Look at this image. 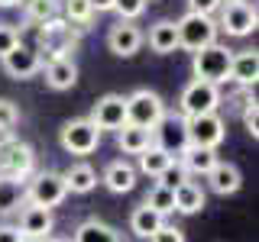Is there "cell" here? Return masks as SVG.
<instances>
[{
	"label": "cell",
	"instance_id": "44dd1931",
	"mask_svg": "<svg viewBox=\"0 0 259 242\" xmlns=\"http://www.w3.org/2000/svg\"><path fill=\"white\" fill-rule=\"evenodd\" d=\"M65 177V188H68V194H91L97 188V171L88 161H75V165H68L62 171Z\"/></svg>",
	"mask_w": 259,
	"mask_h": 242
},
{
	"label": "cell",
	"instance_id": "3957f363",
	"mask_svg": "<svg viewBox=\"0 0 259 242\" xmlns=\"http://www.w3.org/2000/svg\"><path fill=\"white\" fill-rule=\"evenodd\" d=\"M217 107H221V84H210V81L191 78L178 94V113L185 119L201 116V113H214Z\"/></svg>",
	"mask_w": 259,
	"mask_h": 242
},
{
	"label": "cell",
	"instance_id": "ffe728a7",
	"mask_svg": "<svg viewBox=\"0 0 259 242\" xmlns=\"http://www.w3.org/2000/svg\"><path fill=\"white\" fill-rule=\"evenodd\" d=\"M143 42H149V48L156 55H172L178 48V29L175 20H156L149 26V36H143Z\"/></svg>",
	"mask_w": 259,
	"mask_h": 242
},
{
	"label": "cell",
	"instance_id": "5b68a950",
	"mask_svg": "<svg viewBox=\"0 0 259 242\" xmlns=\"http://www.w3.org/2000/svg\"><path fill=\"white\" fill-rule=\"evenodd\" d=\"M178 29V48L185 52H198L210 42H217V20L214 16H201V13H185L182 20H175Z\"/></svg>",
	"mask_w": 259,
	"mask_h": 242
},
{
	"label": "cell",
	"instance_id": "d4e9b609",
	"mask_svg": "<svg viewBox=\"0 0 259 242\" xmlns=\"http://www.w3.org/2000/svg\"><path fill=\"white\" fill-rule=\"evenodd\" d=\"M162 223H165V216H159L156 210H149L146 204H140L133 213H130V232H133L136 239H149Z\"/></svg>",
	"mask_w": 259,
	"mask_h": 242
},
{
	"label": "cell",
	"instance_id": "74e56055",
	"mask_svg": "<svg viewBox=\"0 0 259 242\" xmlns=\"http://www.w3.org/2000/svg\"><path fill=\"white\" fill-rule=\"evenodd\" d=\"M0 242H23L16 226H0Z\"/></svg>",
	"mask_w": 259,
	"mask_h": 242
},
{
	"label": "cell",
	"instance_id": "f546056e",
	"mask_svg": "<svg viewBox=\"0 0 259 242\" xmlns=\"http://www.w3.org/2000/svg\"><path fill=\"white\" fill-rule=\"evenodd\" d=\"M65 16L75 29H88V23L94 20V10L88 0H65Z\"/></svg>",
	"mask_w": 259,
	"mask_h": 242
},
{
	"label": "cell",
	"instance_id": "2e32d148",
	"mask_svg": "<svg viewBox=\"0 0 259 242\" xmlns=\"http://www.w3.org/2000/svg\"><path fill=\"white\" fill-rule=\"evenodd\" d=\"M172 197H175V213H182V216H194V213H201V210L207 207L204 188H201V184H194L191 177L178 184V188L172 191Z\"/></svg>",
	"mask_w": 259,
	"mask_h": 242
},
{
	"label": "cell",
	"instance_id": "30bf717a",
	"mask_svg": "<svg viewBox=\"0 0 259 242\" xmlns=\"http://www.w3.org/2000/svg\"><path fill=\"white\" fill-rule=\"evenodd\" d=\"M152 142L162 145L172 155H182L188 149V129H185V116L182 113H165L159 119V126L152 129Z\"/></svg>",
	"mask_w": 259,
	"mask_h": 242
},
{
	"label": "cell",
	"instance_id": "52a82bcc",
	"mask_svg": "<svg viewBox=\"0 0 259 242\" xmlns=\"http://www.w3.org/2000/svg\"><path fill=\"white\" fill-rule=\"evenodd\" d=\"M185 129H188V145H198V149H217L227 139V123L217 110L201 113V116H188Z\"/></svg>",
	"mask_w": 259,
	"mask_h": 242
},
{
	"label": "cell",
	"instance_id": "9c48e42d",
	"mask_svg": "<svg viewBox=\"0 0 259 242\" xmlns=\"http://www.w3.org/2000/svg\"><path fill=\"white\" fill-rule=\"evenodd\" d=\"M221 20H217V29H224L227 36H249V32L256 29V23H259V13H256V7H249L246 0H233V4H221Z\"/></svg>",
	"mask_w": 259,
	"mask_h": 242
},
{
	"label": "cell",
	"instance_id": "4fadbf2b",
	"mask_svg": "<svg viewBox=\"0 0 259 242\" xmlns=\"http://www.w3.org/2000/svg\"><path fill=\"white\" fill-rule=\"evenodd\" d=\"M20 236L23 239H36V242H42L52 236V229H55V216H52V210H46V207H32V204H23L20 210Z\"/></svg>",
	"mask_w": 259,
	"mask_h": 242
},
{
	"label": "cell",
	"instance_id": "4316f807",
	"mask_svg": "<svg viewBox=\"0 0 259 242\" xmlns=\"http://www.w3.org/2000/svg\"><path fill=\"white\" fill-rule=\"evenodd\" d=\"M23 184H26V181L0 177V216H10L13 210L23 207Z\"/></svg>",
	"mask_w": 259,
	"mask_h": 242
},
{
	"label": "cell",
	"instance_id": "7a4b0ae2",
	"mask_svg": "<svg viewBox=\"0 0 259 242\" xmlns=\"http://www.w3.org/2000/svg\"><path fill=\"white\" fill-rule=\"evenodd\" d=\"M230 58H233V48H227L221 42H210L204 48H198V52H191V71H194V78H201V81L227 84Z\"/></svg>",
	"mask_w": 259,
	"mask_h": 242
},
{
	"label": "cell",
	"instance_id": "e575fe53",
	"mask_svg": "<svg viewBox=\"0 0 259 242\" xmlns=\"http://www.w3.org/2000/svg\"><path fill=\"white\" fill-rule=\"evenodd\" d=\"M20 123V107L13 100H0V129H13Z\"/></svg>",
	"mask_w": 259,
	"mask_h": 242
},
{
	"label": "cell",
	"instance_id": "277c9868",
	"mask_svg": "<svg viewBox=\"0 0 259 242\" xmlns=\"http://www.w3.org/2000/svg\"><path fill=\"white\" fill-rule=\"evenodd\" d=\"M165 113H168L165 100H162L156 91H149V87H136V91L126 97V123H133V126H143V129L152 133Z\"/></svg>",
	"mask_w": 259,
	"mask_h": 242
},
{
	"label": "cell",
	"instance_id": "1f68e13d",
	"mask_svg": "<svg viewBox=\"0 0 259 242\" xmlns=\"http://www.w3.org/2000/svg\"><path fill=\"white\" fill-rule=\"evenodd\" d=\"M156 181L162 184V188H168V191H175L178 188V184H182V181H188V174H185V168H182V161H172V165H168L165 168V171H162L159 177H156Z\"/></svg>",
	"mask_w": 259,
	"mask_h": 242
},
{
	"label": "cell",
	"instance_id": "836d02e7",
	"mask_svg": "<svg viewBox=\"0 0 259 242\" xmlns=\"http://www.w3.org/2000/svg\"><path fill=\"white\" fill-rule=\"evenodd\" d=\"M16 45H20V29L10 26V23H0V58Z\"/></svg>",
	"mask_w": 259,
	"mask_h": 242
},
{
	"label": "cell",
	"instance_id": "d6986e66",
	"mask_svg": "<svg viewBox=\"0 0 259 242\" xmlns=\"http://www.w3.org/2000/svg\"><path fill=\"white\" fill-rule=\"evenodd\" d=\"M42 75H46V84L52 91H71L78 81V65L71 58H55V62L42 65Z\"/></svg>",
	"mask_w": 259,
	"mask_h": 242
},
{
	"label": "cell",
	"instance_id": "ee69618b",
	"mask_svg": "<svg viewBox=\"0 0 259 242\" xmlns=\"http://www.w3.org/2000/svg\"><path fill=\"white\" fill-rule=\"evenodd\" d=\"M224 4H233V0H224Z\"/></svg>",
	"mask_w": 259,
	"mask_h": 242
},
{
	"label": "cell",
	"instance_id": "9a60e30c",
	"mask_svg": "<svg viewBox=\"0 0 259 242\" xmlns=\"http://www.w3.org/2000/svg\"><path fill=\"white\" fill-rule=\"evenodd\" d=\"M204 177H207V188L214 194H221V197L237 194L243 188V174H240V168L233 165V161H221V158H217V165L210 168Z\"/></svg>",
	"mask_w": 259,
	"mask_h": 242
},
{
	"label": "cell",
	"instance_id": "484cf974",
	"mask_svg": "<svg viewBox=\"0 0 259 242\" xmlns=\"http://www.w3.org/2000/svg\"><path fill=\"white\" fill-rule=\"evenodd\" d=\"M136 158H140V171H143V174H149V177H159V174L175 161L172 152H165V149H162V145H156V142H152L146 152H140Z\"/></svg>",
	"mask_w": 259,
	"mask_h": 242
},
{
	"label": "cell",
	"instance_id": "4dcf8cb0",
	"mask_svg": "<svg viewBox=\"0 0 259 242\" xmlns=\"http://www.w3.org/2000/svg\"><path fill=\"white\" fill-rule=\"evenodd\" d=\"M240 119H243V129H246L253 139H259V103H256V97H249L240 107Z\"/></svg>",
	"mask_w": 259,
	"mask_h": 242
},
{
	"label": "cell",
	"instance_id": "7402d4cb",
	"mask_svg": "<svg viewBox=\"0 0 259 242\" xmlns=\"http://www.w3.org/2000/svg\"><path fill=\"white\" fill-rule=\"evenodd\" d=\"M178 161H182V168H185V174H198V177H204L210 168L217 165V149H198V145H188V149L178 155Z\"/></svg>",
	"mask_w": 259,
	"mask_h": 242
},
{
	"label": "cell",
	"instance_id": "b9f144b4",
	"mask_svg": "<svg viewBox=\"0 0 259 242\" xmlns=\"http://www.w3.org/2000/svg\"><path fill=\"white\" fill-rule=\"evenodd\" d=\"M42 242H68V239H55V236H49V239H42Z\"/></svg>",
	"mask_w": 259,
	"mask_h": 242
},
{
	"label": "cell",
	"instance_id": "60d3db41",
	"mask_svg": "<svg viewBox=\"0 0 259 242\" xmlns=\"http://www.w3.org/2000/svg\"><path fill=\"white\" fill-rule=\"evenodd\" d=\"M23 0H0V10H10V7H20Z\"/></svg>",
	"mask_w": 259,
	"mask_h": 242
},
{
	"label": "cell",
	"instance_id": "8992f818",
	"mask_svg": "<svg viewBox=\"0 0 259 242\" xmlns=\"http://www.w3.org/2000/svg\"><path fill=\"white\" fill-rule=\"evenodd\" d=\"M59 142H62V149L68 152V155L84 158L101 145V129H97L91 119H68V123L62 126V133H59Z\"/></svg>",
	"mask_w": 259,
	"mask_h": 242
},
{
	"label": "cell",
	"instance_id": "d6a6232c",
	"mask_svg": "<svg viewBox=\"0 0 259 242\" xmlns=\"http://www.w3.org/2000/svg\"><path fill=\"white\" fill-rule=\"evenodd\" d=\"M149 0H113V13H120V20H136L143 16Z\"/></svg>",
	"mask_w": 259,
	"mask_h": 242
},
{
	"label": "cell",
	"instance_id": "f1b7e54d",
	"mask_svg": "<svg viewBox=\"0 0 259 242\" xmlns=\"http://www.w3.org/2000/svg\"><path fill=\"white\" fill-rule=\"evenodd\" d=\"M29 23H46L52 16H59V0H23Z\"/></svg>",
	"mask_w": 259,
	"mask_h": 242
},
{
	"label": "cell",
	"instance_id": "ba28073f",
	"mask_svg": "<svg viewBox=\"0 0 259 242\" xmlns=\"http://www.w3.org/2000/svg\"><path fill=\"white\" fill-rule=\"evenodd\" d=\"M36 171V152L29 142H7L0 149V177H13V181H26Z\"/></svg>",
	"mask_w": 259,
	"mask_h": 242
},
{
	"label": "cell",
	"instance_id": "d590c367",
	"mask_svg": "<svg viewBox=\"0 0 259 242\" xmlns=\"http://www.w3.org/2000/svg\"><path fill=\"white\" fill-rule=\"evenodd\" d=\"M149 242H185V232L178 229V226H168V223H162L159 229L149 236Z\"/></svg>",
	"mask_w": 259,
	"mask_h": 242
},
{
	"label": "cell",
	"instance_id": "8d00e7d4",
	"mask_svg": "<svg viewBox=\"0 0 259 242\" xmlns=\"http://www.w3.org/2000/svg\"><path fill=\"white\" fill-rule=\"evenodd\" d=\"M224 0H188V13H201V16H214L221 10Z\"/></svg>",
	"mask_w": 259,
	"mask_h": 242
},
{
	"label": "cell",
	"instance_id": "ab89813d",
	"mask_svg": "<svg viewBox=\"0 0 259 242\" xmlns=\"http://www.w3.org/2000/svg\"><path fill=\"white\" fill-rule=\"evenodd\" d=\"M16 136H13V129H0V149H4L7 142H13Z\"/></svg>",
	"mask_w": 259,
	"mask_h": 242
},
{
	"label": "cell",
	"instance_id": "603a6c76",
	"mask_svg": "<svg viewBox=\"0 0 259 242\" xmlns=\"http://www.w3.org/2000/svg\"><path fill=\"white\" fill-rule=\"evenodd\" d=\"M71 242H123V239H120V232L113 226H107L104 220H97V216H88V220L78 223Z\"/></svg>",
	"mask_w": 259,
	"mask_h": 242
},
{
	"label": "cell",
	"instance_id": "8fae6325",
	"mask_svg": "<svg viewBox=\"0 0 259 242\" xmlns=\"http://www.w3.org/2000/svg\"><path fill=\"white\" fill-rule=\"evenodd\" d=\"M0 65H4V71L10 78H16V81H29V78H36L39 71H42V58H39V52L32 45H16V48H10V52L0 58Z\"/></svg>",
	"mask_w": 259,
	"mask_h": 242
},
{
	"label": "cell",
	"instance_id": "cb8c5ba5",
	"mask_svg": "<svg viewBox=\"0 0 259 242\" xmlns=\"http://www.w3.org/2000/svg\"><path fill=\"white\" fill-rule=\"evenodd\" d=\"M117 145L120 152H126V155H140L152 145V133L143 126H133V123H123L117 129Z\"/></svg>",
	"mask_w": 259,
	"mask_h": 242
},
{
	"label": "cell",
	"instance_id": "5bb4252c",
	"mask_svg": "<svg viewBox=\"0 0 259 242\" xmlns=\"http://www.w3.org/2000/svg\"><path fill=\"white\" fill-rule=\"evenodd\" d=\"M143 36L146 32L136 26L133 20H120V23H113L110 32H107V48L113 55H120V58H130V55H136L143 48Z\"/></svg>",
	"mask_w": 259,
	"mask_h": 242
},
{
	"label": "cell",
	"instance_id": "6da1fadb",
	"mask_svg": "<svg viewBox=\"0 0 259 242\" xmlns=\"http://www.w3.org/2000/svg\"><path fill=\"white\" fill-rule=\"evenodd\" d=\"M65 197H68V188H65L62 171H32L23 184V204H32V207L52 210Z\"/></svg>",
	"mask_w": 259,
	"mask_h": 242
},
{
	"label": "cell",
	"instance_id": "83f0119b",
	"mask_svg": "<svg viewBox=\"0 0 259 242\" xmlns=\"http://www.w3.org/2000/svg\"><path fill=\"white\" fill-rule=\"evenodd\" d=\"M149 210H156L159 216H168V213H175V197H172V191L168 188H162V184H156L149 194H146V200H143Z\"/></svg>",
	"mask_w": 259,
	"mask_h": 242
},
{
	"label": "cell",
	"instance_id": "f35d334b",
	"mask_svg": "<svg viewBox=\"0 0 259 242\" xmlns=\"http://www.w3.org/2000/svg\"><path fill=\"white\" fill-rule=\"evenodd\" d=\"M88 4H91L94 13H110L113 10V0H88Z\"/></svg>",
	"mask_w": 259,
	"mask_h": 242
},
{
	"label": "cell",
	"instance_id": "ac0fdd59",
	"mask_svg": "<svg viewBox=\"0 0 259 242\" xmlns=\"http://www.w3.org/2000/svg\"><path fill=\"white\" fill-rule=\"evenodd\" d=\"M104 188H107L110 194H130L136 188V168L130 165V161L123 158H117V161H110L107 168H104Z\"/></svg>",
	"mask_w": 259,
	"mask_h": 242
},
{
	"label": "cell",
	"instance_id": "7bdbcfd3",
	"mask_svg": "<svg viewBox=\"0 0 259 242\" xmlns=\"http://www.w3.org/2000/svg\"><path fill=\"white\" fill-rule=\"evenodd\" d=\"M23 242H36V239H23Z\"/></svg>",
	"mask_w": 259,
	"mask_h": 242
},
{
	"label": "cell",
	"instance_id": "7c38bea8",
	"mask_svg": "<svg viewBox=\"0 0 259 242\" xmlns=\"http://www.w3.org/2000/svg\"><path fill=\"white\" fill-rule=\"evenodd\" d=\"M88 119H91L101 133L104 129H113V133H117V129L126 123V97L123 94H104L91 107V116Z\"/></svg>",
	"mask_w": 259,
	"mask_h": 242
},
{
	"label": "cell",
	"instance_id": "e0dca14e",
	"mask_svg": "<svg viewBox=\"0 0 259 242\" xmlns=\"http://www.w3.org/2000/svg\"><path fill=\"white\" fill-rule=\"evenodd\" d=\"M259 78V55L253 52V48H246V52H233L230 58V75H227V81H233V84L240 87H253Z\"/></svg>",
	"mask_w": 259,
	"mask_h": 242
}]
</instances>
